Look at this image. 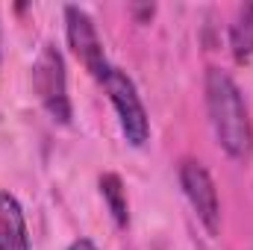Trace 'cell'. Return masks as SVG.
<instances>
[{
	"instance_id": "1",
	"label": "cell",
	"mask_w": 253,
	"mask_h": 250,
	"mask_svg": "<svg viewBox=\"0 0 253 250\" xmlns=\"http://www.w3.org/2000/svg\"><path fill=\"white\" fill-rule=\"evenodd\" d=\"M206 109H209V121H212L215 138L224 147V153L233 159L248 156V150H251L248 109H245L239 85L221 68L206 71Z\"/></svg>"
},
{
	"instance_id": "2",
	"label": "cell",
	"mask_w": 253,
	"mask_h": 250,
	"mask_svg": "<svg viewBox=\"0 0 253 250\" xmlns=\"http://www.w3.org/2000/svg\"><path fill=\"white\" fill-rule=\"evenodd\" d=\"M33 88L42 106L50 112L53 121H71V100H68V80H65V59L53 44H44L33 65Z\"/></svg>"
},
{
	"instance_id": "3",
	"label": "cell",
	"mask_w": 253,
	"mask_h": 250,
	"mask_svg": "<svg viewBox=\"0 0 253 250\" xmlns=\"http://www.w3.org/2000/svg\"><path fill=\"white\" fill-rule=\"evenodd\" d=\"M103 88H106V94H109L118 118H121V129H124L126 141L132 147H144V141L150 135V121H147V112L141 106V97H138L132 80L126 77L124 71L109 68V74L103 80Z\"/></svg>"
},
{
	"instance_id": "4",
	"label": "cell",
	"mask_w": 253,
	"mask_h": 250,
	"mask_svg": "<svg viewBox=\"0 0 253 250\" xmlns=\"http://www.w3.org/2000/svg\"><path fill=\"white\" fill-rule=\"evenodd\" d=\"M65 33H68V44L74 50V56L85 65V71L94 80H106L109 65L103 56V44L97 39V30L91 24V18L80 9V6H65Z\"/></svg>"
},
{
	"instance_id": "5",
	"label": "cell",
	"mask_w": 253,
	"mask_h": 250,
	"mask_svg": "<svg viewBox=\"0 0 253 250\" xmlns=\"http://www.w3.org/2000/svg\"><path fill=\"white\" fill-rule=\"evenodd\" d=\"M180 186L189 197L191 209L197 212L200 224L215 236L221 227V206H218V191H215L209 171L194 159H183L180 162Z\"/></svg>"
},
{
	"instance_id": "6",
	"label": "cell",
	"mask_w": 253,
	"mask_h": 250,
	"mask_svg": "<svg viewBox=\"0 0 253 250\" xmlns=\"http://www.w3.org/2000/svg\"><path fill=\"white\" fill-rule=\"evenodd\" d=\"M0 250H30L21 203L3 188H0Z\"/></svg>"
},
{
	"instance_id": "7",
	"label": "cell",
	"mask_w": 253,
	"mask_h": 250,
	"mask_svg": "<svg viewBox=\"0 0 253 250\" xmlns=\"http://www.w3.org/2000/svg\"><path fill=\"white\" fill-rule=\"evenodd\" d=\"M230 50L239 65L253 62V3H245L230 27Z\"/></svg>"
},
{
	"instance_id": "8",
	"label": "cell",
	"mask_w": 253,
	"mask_h": 250,
	"mask_svg": "<svg viewBox=\"0 0 253 250\" xmlns=\"http://www.w3.org/2000/svg\"><path fill=\"white\" fill-rule=\"evenodd\" d=\"M100 194L115 218L118 227H126L129 224V206H126V191H124V183L118 174H103L100 177Z\"/></svg>"
},
{
	"instance_id": "9",
	"label": "cell",
	"mask_w": 253,
	"mask_h": 250,
	"mask_svg": "<svg viewBox=\"0 0 253 250\" xmlns=\"http://www.w3.org/2000/svg\"><path fill=\"white\" fill-rule=\"evenodd\" d=\"M68 250H97V248H94V242H88V239H77Z\"/></svg>"
}]
</instances>
